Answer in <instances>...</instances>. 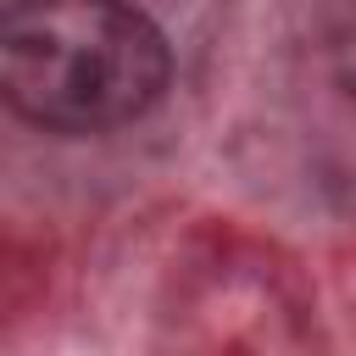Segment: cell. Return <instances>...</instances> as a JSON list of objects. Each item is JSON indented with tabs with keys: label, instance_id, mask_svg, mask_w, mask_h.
I'll list each match as a JSON object with an SVG mask.
<instances>
[{
	"label": "cell",
	"instance_id": "6da1fadb",
	"mask_svg": "<svg viewBox=\"0 0 356 356\" xmlns=\"http://www.w3.org/2000/svg\"><path fill=\"white\" fill-rule=\"evenodd\" d=\"M167 78L172 50L134 0H11L0 17V95L33 128H122Z\"/></svg>",
	"mask_w": 356,
	"mask_h": 356
}]
</instances>
